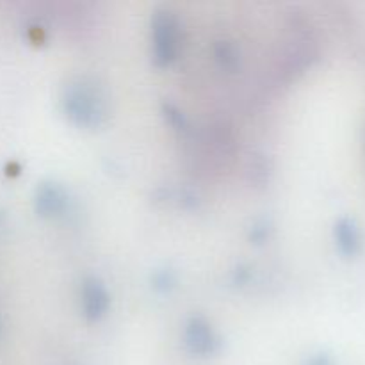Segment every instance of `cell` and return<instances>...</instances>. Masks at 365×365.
<instances>
[{
  "mask_svg": "<svg viewBox=\"0 0 365 365\" xmlns=\"http://www.w3.org/2000/svg\"><path fill=\"white\" fill-rule=\"evenodd\" d=\"M341 234H342L341 241H342V245L346 246V250H348V252H355L356 245H359V242H356V230H355V227H351V225L344 223L341 227Z\"/></svg>",
  "mask_w": 365,
  "mask_h": 365,
  "instance_id": "1",
  "label": "cell"
}]
</instances>
